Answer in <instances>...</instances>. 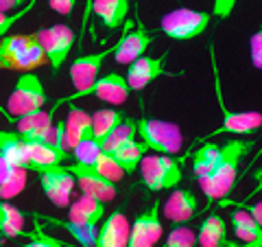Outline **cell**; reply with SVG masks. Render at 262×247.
<instances>
[{"instance_id":"obj_9","label":"cell","mask_w":262,"mask_h":247,"mask_svg":"<svg viewBox=\"0 0 262 247\" xmlns=\"http://www.w3.org/2000/svg\"><path fill=\"white\" fill-rule=\"evenodd\" d=\"M66 169L70 171V175L75 177V184H79L81 193L85 197H92V199L107 203L116 199V184H112L110 179H105L101 173L94 171L92 167H85V164H66Z\"/></svg>"},{"instance_id":"obj_19","label":"cell","mask_w":262,"mask_h":247,"mask_svg":"<svg viewBox=\"0 0 262 247\" xmlns=\"http://www.w3.org/2000/svg\"><path fill=\"white\" fill-rule=\"evenodd\" d=\"M232 228L243 247H262V225L251 219L247 210H232Z\"/></svg>"},{"instance_id":"obj_40","label":"cell","mask_w":262,"mask_h":247,"mask_svg":"<svg viewBox=\"0 0 262 247\" xmlns=\"http://www.w3.org/2000/svg\"><path fill=\"white\" fill-rule=\"evenodd\" d=\"M24 3H29V0H0V11H3V13L18 11Z\"/></svg>"},{"instance_id":"obj_8","label":"cell","mask_w":262,"mask_h":247,"mask_svg":"<svg viewBox=\"0 0 262 247\" xmlns=\"http://www.w3.org/2000/svg\"><path fill=\"white\" fill-rule=\"evenodd\" d=\"M112 53H114V46L105 48V51H98L94 55L77 57V59L72 61V66H70V81H72V86H75V92H72L70 96L61 98V101H57L55 110L61 108V103H72V101H77V98H81V94H83L85 90L98 79V72H101L105 59H107V55H112Z\"/></svg>"},{"instance_id":"obj_4","label":"cell","mask_w":262,"mask_h":247,"mask_svg":"<svg viewBox=\"0 0 262 247\" xmlns=\"http://www.w3.org/2000/svg\"><path fill=\"white\" fill-rule=\"evenodd\" d=\"M142 175V186L149 191H166V188H175L182 182L184 175V160H177L173 155H162L155 153L144 158L138 164Z\"/></svg>"},{"instance_id":"obj_27","label":"cell","mask_w":262,"mask_h":247,"mask_svg":"<svg viewBox=\"0 0 262 247\" xmlns=\"http://www.w3.org/2000/svg\"><path fill=\"white\" fill-rule=\"evenodd\" d=\"M131 140H136V120L125 118L118 127H114L110 134L101 140V149L105 153H112L114 149H118V147L131 142Z\"/></svg>"},{"instance_id":"obj_34","label":"cell","mask_w":262,"mask_h":247,"mask_svg":"<svg viewBox=\"0 0 262 247\" xmlns=\"http://www.w3.org/2000/svg\"><path fill=\"white\" fill-rule=\"evenodd\" d=\"M35 3H37V0H29L24 9H18L13 13H3V11H0V39H3L5 35H9V29L15 27V24H18L22 18H27L29 11L35 7Z\"/></svg>"},{"instance_id":"obj_33","label":"cell","mask_w":262,"mask_h":247,"mask_svg":"<svg viewBox=\"0 0 262 247\" xmlns=\"http://www.w3.org/2000/svg\"><path fill=\"white\" fill-rule=\"evenodd\" d=\"M194 245H196V234L192 230L186 225H175L162 247H194Z\"/></svg>"},{"instance_id":"obj_12","label":"cell","mask_w":262,"mask_h":247,"mask_svg":"<svg viewBox=\"0 0 262 247\" xmlns=\"http://www.w3.org/2000/svg\"><path fill=\"white\" fill-rule=\"evenodd\" d=\"M166 59H168V53H164L160 57H140L134 64H129V70L125 75L129 90H144L149 84L166 75V70H164Z\"/></svg>"},{"instance_id":"obj_39","label":"cell","mask_w":262,"mask_h":247,"mask_svg":"<svg viewBox=\"0 0 262 247\" xmlns=\"http://www.w3.org/2000/svg\"><path fill=\"white\" fill-rule=\"evenodd\" d=\"M77 0H48V7H51L53 11L61 13V15H68L72 13V9H75Z\"/></svg>"},{"instance_id":"obj_20","label":"cell","mask_w":262,"mask_h":247,"mask_svg":"<svg viewBox=\"0 0 262 247\" xmlns=\"http://www.w3.org/2000/svg\"><path fill=\"white\" fill-rule=\"evenodd\" d=\"M63 129H66V145H68V149L72 151V147L77 142H81L83 138L92 136V118H90V114L81 108H72L68 110V116L63 120Z\"/></svg>"},{"instance_id":"obj_14","label":"cell","mask_w":262,"mask_h":247,"mask_svg":"<svg viewBox=\"0 0 262 247\" xmlns=\"http://www.w3.org/2000/svg\"><path fill=\"white\" fill-rule=\"evenodd\" d=\"M129 86L122 75H116V72H112V75H105V77H98L92 86H90L81 98L83 96H94L98 101H105L110 105H122L129 98Z\"/></svg>"},{"instance_id":"obj_41","label":"cell","mask_w":262,"mask_h":247,"mask_svg":"<svg viewBox=\"0 0 262 247\" xmlns=\"http://www.w3.org/2000/svg\"><path fill=\"white\" fill-rule=\"evenodd\" d=\"M247 212L251 215V219L256 221V223H260V225H262V203H260V201H256V205H251V208H249Z\"/></svg>"},{"instance_id":"obj_32","label":"cell","mask_w":262,"mask_h":247,"mask_svg":"<svg viewBox=\"0 0 262 247\" xmlns=\"http://www.w3.org/2000/svg\"><path fill=\"white\" fill-rule=\"evenodd\" d=\"M92 169L101 173V175H103L105 179H110L112 184H116V182H120V179L125 177V173H122V169L118 167L116 162H114L112 155H110V153H105V151H101V155H98V158L94 160Z\"/></svg>"},{"instance_id":"obj_5","label":"cell","mask_w":262,"mask_h":247,"mask_svg":"<svg viewBox=\"0 0 262 247\" xmlns=\"http://www.w3.org/2000/svg\"><path fill=\"white\" fill-rule=\"evenodd\" d=\"M48 101V94L44 90V84L35 72H22L13 86V92L9 94V101H7V114H9V120L20 118L24 114L37 112L42 110Z\"/></svg>"},{"instance_id":"obj_38","label":"cell","mask_w":262,"mask_h":247,"mask_svg":"<svg viewBox=\"0 0 262 247\" xmlns=\"http://www.w3.org/2000/svg\"><path fill=\"white\" fill-rule=\"evenodd\" d=\"M85 7H83V20H81V33H79V48L83 46V35L90 29V20H92V0H83Z\"/></svg>"},{"instance_id":"obj_10","label":"cell","mask_w":262,"mask_h":247,"mask_svg":"<svg viewBox=\"0 0 262 247\" xmlns=\"http://www.w3.org/2000/svg\"><path fill=\"white\" fill-rule=\"evenodd\" d=\"M160 201H155L149 210L134 219L129 225L127 247H155V243L162 238V215H160Z\"/></svg>"},{"instance_id":"obj_22","label":"cell","mask_w":262,"mask_h":247,"mask_svg":"<svg viewBox=\"0 0 262 247\" xmlns=\"http://www.w3.org/2000/svg\"><path fill=\"white\" fill-rule=\"evenodd\" d=\"M27 186V171L15 169L0 158V199L11 201Z\"/></svg>"},{"instance_id":"obj_3","label":"cell","mask_w":262,"mask_h":247,"mask_svg":"<svg viewBox=\"0 0 262 247\" xmlns=\"http://www.w3.org/2000/svg\"><path fill=\"white\" fill-rule=\"evenodd\" d=\"M210 61H212V75H214V90H216V101L219 108L223 112V122L221 127L214 129L208 138H216L219 134H234V136H247L253 134L262 127V114L260 112H232L225 105L223 98V88H221V77H219V66H216V55H214V46L210 44Z\"/></svg>"},{"instance_id":"obj_24","label":"cell","mask_w":262,"mask_h":247,"mask_svg":"<svg viewBox=\"0 0 262 247\" xmlns=\"http://www.w3.org/2000/svg\"><path fill=\"white\" fill-rule=\"evenodd\" d=\"M146 151H149V149H146L142 142L131 140V142L118 147V149H114L110 155L114 158V162H116L118 167L122 169V173L127 175V173H134L138 169V164H140V160L146 155Z\"/></svg>"},{"instance_id":"obj_17","label":"cell","mask_w":262,"mask_h":247,"mask_svg":"<svg viewBox=\"0 0 262 247\" xmlns=\"http://www.w3.org/2000/svg\"><path fill=\"white\" fill-rule=\"evenodd\" d=\"M24 151L29 158V171H42L46 167H63L66 160H72L70 153H63L46 142H24Z\"/></svg>"},{"instance_id":"obj_42","label":"cell","mask_w":262,"mask_h":247,"mask_svg":"<svg viewBox=\"0 0 262 247\" xmlns=\"http://www.w3.org/2000/svg\"><path fill=\"white\" fill-rule=\"evenodd\" d=\"M0 114H3V116H5V118H9V114H7V110L3 108V105H0Z\"/></svg>"},{"instance_id":"obj_13","label":"cell","mask_w":262,"mask_h":247,"mask_svg":"<svg viewBox=\"0 0 262 247\" xmlns=\"http://www.w3.org/2000/svg\"><path fill=\"white\" fill-rule=\"evenodd\" d=\"M196 210H199V201L190 188H177L166 199V203L160 205V215L175 225H184L186 221H190Z\"/></svg>"},{"instance_id":"obj_23","label":"cell","mask_w":262,"mask_h":247,"mask_svg":"<svg viewBox=\"0 0 262 247\" xmlns=\"http://www.w3.org/2000/svg\"><path fill=\"white\" fill-rule=\"evenodd\" d=\"M24 215L9 201L0 199V236L3 238H20L24 236Z\"/></svg>"},{"instance_id":"obj_37","label":"cell","mask_w":262,"mask_h":247,"mask_svg":"<svg viewBox=\"0 0 262 247\" xmlns=\"http://www.w3.org/2000/svg\"><path fill=\"white\" fill-rule=\"evenodd\" d=\"M249 53H251V64L253 68H262V31H256L249 39Z\"/></svg>"},{"instance_id":"obj_26","label":"cell","mask_w":262,"mask_h":247,"mask_svg":"<svg viewBox=\"0 0 262 247\" xmlns=\"http://www.w3.org/2000/svg\"><path fill=\"white\" fill-rule=\"evenodd\" d=\"M90 118H92V138L101 145V140L107 136L114 127H118L127 116L120 110H96Z\"/></svg>"},{"instance_id":"obj_30","label":"cell","mask_w":262,"mask_h":247,"mask_svg":"<svg viewBox=\"0 0 262 247\" xmlns=\"http://www.w3.org/2000/svg\"><path fill=\"white\" fill-rule=\"evenodd\" d=\"M101 151H103L101 145H98L92 136H88V138H83L81 142H77L75 147H72L70 158L75 160V164H85V167H92L94 160L101 155Z\"/></svg>"},{"instance_id":"obj_11","label":"cell","mask_w":262,"mask_h":247,"mask_svg":"<svg viewBox=\"0 0 262 247\" xmlns=\"http://www.w3.org/2000/svg\"><path fill=\"white\" fill-rule=\"evenodd\" d=\"M153 33L146 31L142 24H138L136 29H125V33H122V37L118 39L116 44H114V59H116V64H134L136 59H140V57H144L146 48H149L153 44Z\"/></svg>"},{"instance_id":"obj_15","label":"cell","mask_w":262,"mask_h":247,"mask_svg":"<svg viewBox=\"0 0 262 247\" xmlns=\"http://www.w3.org/2000/svg\"><path fill=\"white\" fill-rule=\"evenodd\" d=\"M127 238H129V219L125 217L122 210H116L98 228L96 241L92 247H127Z\"/></svg>"},{"instance_id":"obj_43","label":"cell","mask_w":262,"mask_h":247,"mask_svg":"<svg viewBox=\"0 0 262 247\" xmlns=\"http://www.w3.org/2000/svg\"><path fill=\"white\" fill-rule=\"evenodd\" d=\"M0 245H3V236H0Z\"/></svg>"},{"instance_id":"obj_31","label":"cell","mask_w":262,"mask_h":247,"mask_svg":"<svg viewBox=\"0 0 262 247\" xmlns=\"http://www.w3.org/2000/svg\"><path fill=\"white\" fill-rule=\"evenodd\" d=\"M37 175H39V184H42L44 188V195L48 197V201H51L53 205H57V208H68V203H70V195L63 191V188L55 182V179L48 175V173L42 169V171H37Z\"/></svg>"},{"instance_id":"obj_1","label":"cell","mask_w":262,"mask_h":247,"mask_svg":"<svg viewBox=\"0 0 262 247\" xmlns=\"http://www.w3.org/2000/svg\"><path fill=\"white\" fill-rule=\"evenodd\" d=\"M251 147L253 145L247 142V140H227L225 145H221L216 164L212 167V171L206 177L196 179L210 203L229 195V191H232L236 184V179H238L243 158L249 153Z\"/></svg>"},{"instance_id":"obj_16","label":"cell","mask_w":262,"mask_h":247,"mask_svg":"<svg viewBox=\"0 0 262 247\" xmlns=\"http://www.w3.org/2000/svg\"><path fill=\"white\" fill-rule=\"evenodd\" d=\"M105 217V203L92 199V197L81 195L79 199L68 203V221L85 228H98Z\"/></svg>"},{"instance_id":"obj_28","label":"cell","mask_w":262,"mask_h":247,"mask_svg":"<svg viewBox=\"0 0 262 247\" xmlns=\"http://www.w3.org/2000/svg\"><path fill=\"white\" fill-rule=\"evenodd\" d=\"M46 64V55L42 51V46H39L35 33H31L29 35V42H27V48L22 51L18 64H15V70H22V72H33L35 68Z\"/></svg>"},{"instance_id":"obj_18","label":"cell","mask_w":262,"mask_h":247,"mask_svg":"<svg viewBox=\"0 0 262 247\" xmlns=\"http://www.w3.org/2000/svg\"><path fill=\"white\" fill-rule=\"evenodd\" d=\"M92 15L110 31H116L129 15V0H92Z\"/></svg>"},{"instance_id":"obj_35","label":"cell","mask_w":262,"mask_h":247,"mask_svg":"<svg viewBox=\"0 0 262 247\" xmlns=\"http://www.w3.org/2000/svg\"><path fill=\"white\" fill-rule=\"evenodd\" d=\"M37 232L31 236V241L24 245V247H68L66 243H61L59 238H55V236H51V234H44L42 232V228H35Z\"/></svg>"},{"instance_id":"obj_25","label":"cell","mask_w":262,"mask_h":247,"mask_svg":"<svg viewBox=\"0 0 262 247\" xmlns=\"http://www.w3.org/2000/svg\"><path fill=\"white\" fill-rule=\"evenodd\" d=\"M27 42L29 35H5L0 39V70H15Z\"/></svg>"},{"instance_id":"obj_7","label":"cell","mask_w":262,"mask_h":247,"mask_svg":"<svg viewBox=\"0 0 262 247\" xmlns=\"http://www.w3.org/2000/svg\"><path fill=\"white\" fill-rule=\"evenodd\" d=\"M35 37L46 55V64L51 66L53 75H57L75 46V33L68 24H53V27L37 31Z\"/></svg>"},{"instance_id":"obj_36","label":"cell","mask_w":262,"mask_h":247,"mask_svg":"<svg viewBox=\"0 0 262 247\" xmlns=\"http://www.w3.org/2000/svg\"><path fill=\"white\" fill-rule=\"evenodd\" d=\"M236 3L238 0H214L212 3V20H227L229 15H232V11L236 9Z\"/></svg>"},{"instance_id":"obj_6","label":"cell","mask_w":262,"mask_h":247,"mask_svg":"<svg viewBox=\"0 0 262 247\" xmlns=\"http://www.w3.org/2000/svg\"><path fill=\"white\" fill-rule=\"evenodd\" d=\"M212 22V15L208 11H194V9H173L162 15L160 31L166 33V37L177 39V42H188V39L199 37L206 33Z\"/></svg>"},{"instance_id":"obj_29","label":"cell","mask_w":262,"mask_h":247,"mask_svg":"<svg viewBox=\"0 0 262 247\" xmlns=\"http://www.w3.org/2000/svg\"><path fill=\"white\" fill-rule=\"evenodd\" d=\"M219 149H221V145L206 142V145H201V149L192 155V173H194L196 179L206 177L212 171V167L216 164V158H219Z\"/></svg>"},{"instance_id":"obj_2","label":"cell","mask_w":262,"mask_h":247,"mask_svg":"<svg viewBox=\"0 0 262 247\" xmlns=\"http://www.w3.org/2000/svg\"><path fill=\"white\" fill-rule=\"evenodd\" d=\"M136 136H140L146 149H153L162 155H175L184 147L182 129L173 120L144 116L140 120H136Z\"/></svg>"},{"instance_id":"obj_21","label":"cell","mask_w":262,"mask_h":247,"mask_svg":"<svg viewBox=\"0 0 262 247\" xmlns=\"http://www.w3.org/2000/svg\"><path fill=\"white\" fill-rule=\"evenodd\" d=\"M196 243L201 247H232L227 238V225L219 215H210L203 219V223L196 234Z\"/></svg>"}]
</instances>
